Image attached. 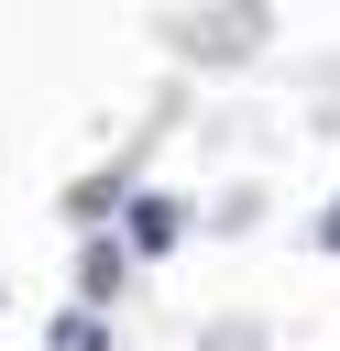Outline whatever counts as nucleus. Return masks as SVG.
I'll return each instance as SVG.
<instances>
[{
  "instance_id": "1",
  "label": "nucleus",
  "mask_w": 340,
  "mask_h": 351,
  "mask_svg": "<svg viewBox=\"0 0 340 351\" xmlns=\"http://www.w3.org/2000/svg\"><path fill=\"white\" fill-rule=\"evenodd\" d=\"M55 351H99V318H88V307H77V318H66V329H55Z\"/></svg>"
}]
</instances>
